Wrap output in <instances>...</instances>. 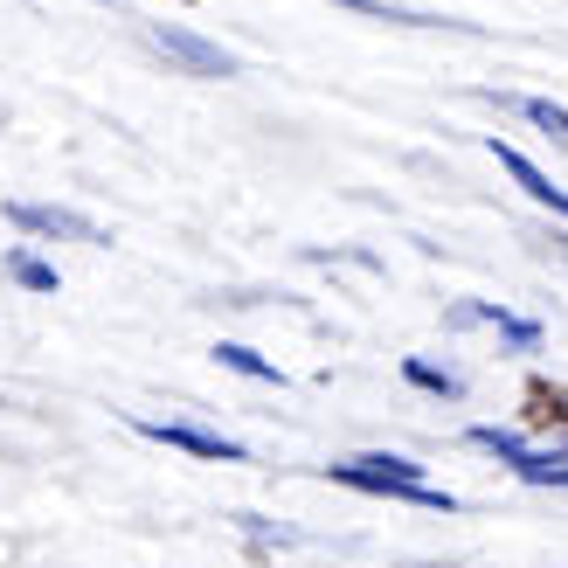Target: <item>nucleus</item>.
Segmentation results:
<instances>
[{
	"label": "nucleus",
	"mask_w": 568,
	"mask_h": 568,
	"mask_svg": "<svg viewBox=\"0 0 568 568\" xmlns=\"http://www.w3.org/2000/svg\"><path fill=\"white\" fill-rule=\"evenodd\" d=\"M339 486H354V493H388V499H409V506H430V514H450V499L444 486H430L409 458H347V465H333Z\"/></svg>",
	"instance_id": "1"
},
{
	"label": "nucleus",
	"mask_w": 568,
	"mask_h": 568,
	"mask_svg": "<svg viewBox=\"0 0 568 568\" xmlns=\"http://www.w3.org/2000/svg\"><path fill=\"white\" fill-rule=\"evenodd\" d=\"M471 444L493 450L499 465H514L527 486H568V465H561V458H541V450H527L520 437H506V430H471Z\"/></svg>",
	"instance_id": "2"
},
{
	"label": "nucleus",
	"mask_w": 568,
	"mask_h": 568,
	"mask_svg": "<svg viewBox=\"0 0 568 568\" xmlns=\"http://www.w3.org/2000/svg\"><path fill=\"white\" fill-rule=\"evenodd\" d=\"M146 437L160 444H174V450H194V458H222V465H243V444L230 437H209V430H187V423H139Z\"/></svg>",
	"instance_id": "3"
},
{
	"label": "nucleus",
	"mask_w": 568,
	"mask_h": 568,
	"mask_svg": "<svg viewBox=\"0 0 568 568\" xmlns=\"http://www.w3.org/2000/svg\"><path fill=\"white\" fill-rule=\"evenodd\" d=\"M499 153V166H506V174H514L527 194H534V202H541V209H555V215H568V187H555L548 174H541V166H534L527 153H514V146H493Z\"/></svg>",
	"instance_id": "4"
},
{
	"label": "nucleus",
	"mask_w": 568,
	"mask_h": 568,
	"mask_svg": "<svg viewBox=\"0 0 568 568\" xmlns=\"http://www.w3.org/2000/svg\"><path fill=\"white\" fill-rule=\"evenodd\" d=\"M160 49H166V55H181V63H187V70H202V77H230V70H236L222 49H209V42L181 36V28H160Z\"/></svg>",
	"instance_id": "5"
},
{
	"label": "nucleus",
	"mask_w": 568,
	"mask_h": 568,
	"mask_svg": "<svg viewBox=\"0 0 568 568\" xmlns=\"http://www.w3.org/2000/svg\"><path fill=\"white\" fill-rule=\"evenodd\" d=\"M8 215L21 222V230H42V236H83V243L98 236V230H91V222H83V215H63V209H28V202H14Z\"/></svg>",
	"instance_id": "6"
},
{
	"label": "nucleus",
	"mask_w": 568,
	"mask_h": 568,
	"mask_svg": "<svg viewBox=\"0 0 568 568\" xmlns=\"http://www.w3.org/2000/svg\"><path fill=\"white\" fill-rule=\"evenodd\" d=\"M527 409H534V423H568V395L548 388V382H534L527 388Z\"/></svg>",
	"instance_id": "7"
},
{
	"label": "nucleus",
	"mask_w": 568,
	"mask_h": 568,
	"mask_svg": "<svg viewBox=\"0 0 568 568\" xmlns=\"http://www.w3.org/2000/svg\"><path fill=\"white\" fill-rule=\"evenodd\" d=\"M520 111H527V119H534V125H541L548 139H561V146H568V111H561V104H548V98H527Z\"/></svg>",
	"instance_id": "8"
},
{
	"label": "nucleus",
	"mask_w": 568,
	"mask_h": 568,
	"mask_svg": "<svg viewBox=\"0 0 568 568\" xmlns=\"http://www.w3.org/2000/svg\"><path fill=\"white\" fill-rule=\"evenodd\" d=\"M215 361H222V367H236V375H257V382H277V367H271V361H257V354H250V347H215Z\"/></svg>",
	"instance_id": "9"
},
{
	"label": "nucleus",
	"mask_w": 568,
	"mask_h": 568,
	"mask_svg": "<svg viewBox=\"0 0 568 568\" xmlns=\"http://www.w3.org/2000/svg\"><path fill=\"white\" fill-rule=\"evenodd\" d=\"M14 277H21V284H36V292H49V284H55V271L36 264V257H14Z\"/></svg>",
	"instance_id": "10"
},
{
	"label": "nucleus",
	"mask_w": 568,
	"mask_h": 568,
	"mask_svg": "<svg viewBox=\"0 0 568 568\" xmlns=\"http://www.w3.org/2000/svg\"><path fill=\"white\" fill-rule=\"evenodd\" d=\"M409 382H423V388H444V395H458V382H450V375H437V367H423V361H409Z\"/></svg>",
	"instance_id": "11"
}]
</instances>
